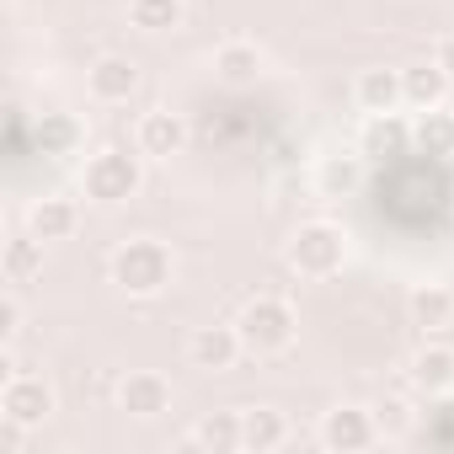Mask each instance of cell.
<instances>
[{
	"label": "cell",
	"instance_id": "24",
	"mask_svg": "<svg viewBox=\"0 0 454 454\" xmlns=\"http://www.w3.org/2000/svg\"><path fill=\"white\" fill-rule=\"evenodd\" d=\"M374 422H380V433H385V438H406V433H411V422H417V411H411L401 395H385V401L374 406Z\"/></svg>",
	"mask_w": 454,
	"mask_h": 454
},
{
	"label": "cell",
	"instance_id": "5",
	"mask_svg": "<svg viewBox=\"0 0 454 454\" xmlns=\"http://www.w3.org/2000/svg\"><path fill=\"white\" fill-rule=\"evenodd\" d=\"M316 438H321V449H332V454H364V449H374L385 433H380V422H374V406L342 401V406L321 411Z\"/></svg>",
	"mask_w": 454,
	"mask_h": 454
},
{
	"label": "cell",
	"instance_id": "11",
	"mask_svg": "<svg viewBox=\"0 0 454 454\" xmlns=\"http://www.w3.org/2000/svg\"><path fill=\"white\" fill-rule=\"evenodd\" d=\"M406 385L422 390V395H449V390H454V348L427 337V342L406 358Z\"/></svg>",
	"mask_w": 454,
	"mask_h": 454
},
{
	"label": "cell",
	"instance_id": "4",
	"mask_svg": "<svg viewBox=\"0 0 454 454\" xmlns=\"http://www.w3.org/2000/svg\"><path fill=\"white\" fill-rule=\"evenodd\" d=\"M348 262V231L332 219H305L289 236V268L300 278H332Z\"/></svg>",
	"mask_w": 454,
	"mask_h": 454
},
{
	"label": "cell",
	"instance_id": "2",
	"mask_svg": "<svg viewBox=\"0 0 454 454\" xmlns=\"http://www.w3.org/2000/svg\"><path fill=\"white\" fill-rule=\"evenodd\" d=\"M81 187H86L91 203L118 208V203H129V198L145 187V155H139V150H123V145H102V150L86 155Z\"/></svg>",
	"mask_w": 454,
	"mask_h": 454
},
{
	"label": "cell",
	"instance_id": "12",
	"mask_svg": "<svg viewBox=\"0 0 454 454\" xmlns=\"http://www.w3.org/2000/svg\"><path fill=\"white\" fill-rule=\"evenodd\" d=\"M22 224H27L38 241H70V236H75V224H81V208H75V198L49 192V198H33V203H27Z\"/></svg>",
	"mask_w": 454,
	"mask_h": 454
},
{
	"label": "cell",
	"instance_id": "17",
	"mask_svg": "<svg viewBox=\"0 0 454 454\" xmlns=\"http://www.w3.org/2000/svg\"><path fill=\"white\" fill-rule=\"evenodd\" d=\"M43 247L49 241H38L27 224H22V231H12L6 247H0V273H6V284H33L43 273Z\"/></svg>",
	"mask_w": 454,
	"mask_h": 454
},
{
	"label": "cell",
	"instance_id": "8",
	"mask_svg": "<svg viewBox=\"0 0 454 454\" xmlns=\"http://www.w3.org/2000/svg\"><path fill=\"white\" fill-rule=\"evenodd\" d=\"M241 353H247V342H241V332H236V321L231 326H198L192 337H187V364L192 369H203V374H231L236 364H241Z\"/></svg>",
	"mask_w": 454,
	"mask_h": 454
},
{
	"label": "cell",
	"instance_id": "1",
	"mask_svg": "<svg viewBox=\"0 0 454 454\" xmlns=\"http://www.w3.org/2000/svg\"><path fill=\"white\" fill-rule=\"evenodd\" d=\"M107 278L129 294V300H155L176 284V252L160 236H134L107 257Z\"/></svg>",
	"mask_w": 454,
	"mask_h": 454
},
{
	"label": "cell",
	"instance_id": "7",
	"mask_svg": "<svg viewBox=\"0 0 454 454\" xmlns=\"http://www.w3.org/2000/svg\"><path fill=\"white\" fill-rule=\"evenodd\" d=\"M118 411L134 422H155L160 411H171V380L160 369H129L118 380Z\"/></svg>",
	"mask_w": 454,
	"mask_h": 454
},
{
	"label": "cell",
	"instance_id": "25",
	"mask_svg": "<svg viewBox=\"0 0 454 454\" xmlns=\"http://www.w3.org/2000/svg\"><path fill=\"white\" fill-rule=\"evenodd\" d=\"M321 187H326V192L358 187V160H326V166H321Z\"/></svg>",
	"mask_w": 454,
	"mask_h": 454
},
{
	"label": "cell",
	"instance_id": "13",
	"mask_svg": "<svg viewBox=\"0 0 454 454\" xmlns=\"http://www.w3.org/2000/svg\"><path fill=\"white\" fill-rule=\"evenodd\" d=\"M262 65H268V54H262L257 38H224V43L214 49V75H219L224 86H252V81L262 75Z\"/></svg>",
	"mask_w": 454,
	"mask_h": 454
},
{
	"label": "cell",
	"instance_id": "19",
	"mask_svg": "<svg viewBox=\"0 0 454 454\" xmlns=\"http://www.w3.org/2000/svg\"><path fill=\"white\" fill-rule=\"evenodd\" d=\"M187 443L203 449V454H236L241 449V411H203L192 422Z\"/></svg>",
	"mask_w": 454,
	"mask_h": 454
},
{
	"label": "cell",
	"instance_id": "10",
	"mask_svg": "<svg viewBox=\"0 0 454 454\" xmlns=\"http://www.w3.org/2000/svg\"><path fill=\"white\" fill-rule=\"evenodd\" d=\"M134 91H139V65L123 59V54H102V59L86 70V97H91L97 107H123Z\"/></svg>",
	"mask_w": 454,
	"mask_h": 454
},
{
	"label": "cell",
	"instance_id": "26",
	"mask_svg": "<svg viewBox=\"0 0 454 454\" xmlns=\"http://www.w3.org/2000/svg\"><path fill=\"white\" fill-rule=\"evenodd\" d=\"M17 337H22V300H17V289H12L6 300H0V342L12 348Z\"/></svg>",
	"mask_w": 454,
	"mask_h": 454
},
{
	"label": "cell",
	"instance_id": "27",
	"mask_svg": "<svg viewBox=\"0 0 454 454\" xmlns=\"http://www.w3.org/2000/svg\"><path fill=\"white\" fill-rule=\"evenodd\" d=\"M433 59H438V65H443V70L454 75V38H438V49H433Z\"/></svg>",
	"mask_w": 454,
	"mask_h": 454
},
{
	"label": "cell",
	"instance_id": "14",
	"mask_svg": "<svg viewBox=\"0 0 454 454\" xmlns=\"http://www.w3.org/2000/svg\"><path fill=\"white\" fill-rule=\"evenodd\" d=\"M289 443V417L278 406H241V449L247 454H273Z\"/></svg>",
	"mask_w": 454,
	"mask_h": 454
},
{
	"label": "cell",
	"instance_id": "21",
	"mask_svg": "<svg viewBox=\"0 0 454 454\" xmlns=\"http://www.w3.org/2000/svg\"><path fill=\"white\" fill-rule=\"evenodd\" d=\"M411 145V129L401 113H369L364 123V155H401Z\"/></svg>",
	"mask_w": 454,
	"mask_h": 454
},
{
	"label": "cell",
	"instance_id": "22",
	"mask_svg": "<svg viewBox=\"0 0 454 454\" xmlns=\"http://www.w3.org/2000/svg\"><path fill=\"white\" fill-rule=\"evenodd\" d=\"M182 17H187L182 0H129V22H134L139 33H150V38L176 33V27H182Z\"/></svg>",
	"mask_w": 454,
	"mask_h": 454
},
{
	"label": "cell",
	"instance_id": "15",
	"mask_svg": "<svg viewBox=\"0 0 454 454\" xmlns=\"http://www.w3.org/2000/svg\"><path fill=\"white\" fill-rule=\"evenodd\" d=\"M449 70L438 65V59H422V65H406L401 70V91H406V107H417V113H427V107H443L449 102Z\"/></svg>",
	"mask_w": 454,
	"mask_h": 454
},
{
	"label": "cell",
	"instance_id": "23",
	"mask_svg": "<svg viewBox=\"0 0 454 454\" xmlns=\"http://www.w3.org/2000/svg\"><path fill=\"white\" fill-rule=\"evenodd\" d=\"M411 139H417L427 155H449V150H454V113H443V107H427V113L417 118Z\"/></svg>",
	"mask_w": 454,
	"mask_h": 454
},
{
	"label": "cell",
	"instance_id": "9",
	"mask_svg": "<svg viewBox=\"0 0 454 454\" xmlns=\"http://www.w3.org/2000/svg\"><path fill=\"white\" fill-rule=\"evenodd\" d=\"M134 150L145 160H171L187 150V118L171 113V107H150L139 123H134Z\"/></svg>",
	"mask_w": 454,
	"mask_h": 454
},
{
	"label": "cell",
	"instance_id": "18",
	"mask_svg": "<svg viewBox=\"0 0 454 454\" xmlns=\"http://www.w3.org/2000/svg\"><path fill=\"white\" fill-rule=\"evenodd\" d=\"M406 316H411V326H422L427 337L443 332V326H454V289H449V284H417V289L406 294Z\"/></svg>",
	"mask_w": 454,
	"mask_h": 454
},
{
	"label": "cell",
	"instance_id": "3",
	"mask_svg": "<svg viewBox=\"0 0 454 454\" xmlns=\"http://www.w3.org/2000/svg\"><path fill=\"white\" fill-rule=\"evenodd\" d=\"M236 332H241L247 353L273 358V353H289V348H294L300 321H294V305H289V300H278V294H252V300L241 305V316H236Z\"/></svg>",
	"mask_w": 454,
	"mask_h": 454
},
{
	"label": "cell",
	"instance_id": "20",
	"mask_svg": "<svg viewBox=\"0 0 454 454\" xmlns=\"http://www.w3.org/2000/svg\"><path fill=\"white\" fill-rule=\"evenodd\" d=\"M81 139H86V129H81L75 113H43V118H38V150H43V155L65 160V155L81 150Z\"/></svg>",
	"mask_w": 454,
	"mask_h": 454
},
{
	"label": "cell",
	"instance_id": "6",
	"mask_svg": "<svg viewBox=\"0 0 454 454\" xmlns=\"http://www.w3.org/2000/svg\"><path fill=\"white\" fill-rule=\"evenodd\" d=\"M54 406H59V395H54L49 374L17 369V374H6V385H0V417H12L22 427H43L54 417Z\"/></svg>",
	"mask_w": 454,
	"mask_h": 454
},
{
	"label": "cell",
	"instance_id": "16",
	"mask_svg": "<svg viewBox=\"0 0 454 454\" xmlns=\"http://www.w3.org/2000/svg\"><path fill=\"white\" fill-rule=\"evenodd\" d=\"M353 102H358L364 113H395V107H406L401 70H385V65L358 70V81H353Z\"/></svg>",
	"mask_w": 454,
	"mask_h": 454
}]
</instances>
